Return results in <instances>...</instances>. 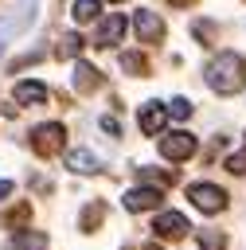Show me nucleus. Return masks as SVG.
<instances>
[{
	"label": "nucleus",
	"instance_id": "obj_15",
	"mask_svg": "<svg viewBox=\"0 0 246 250\" xmlns=\"http://www.w3.org/2000/svg\"><path fill=\"white\" fill-rule=\"evenodd\" d=\"M78 51H82V39H78L74 31H66V35L59 39V47H55V55H59V59H74Z\"/></svg>",
	"mask_w": 246,
	"mask_h": 250
},
{
	"label": "nucleus",
	"instance_id": "obj_16",
	"mask_svg": "<svg viewBox=\"0 0 246 250\" xmlns=\"http://www.w3.org/2000/svg\"><path fill=\"white\" fill-rule=\"evenodd\" d=\"M23 219H31V203H20V207H12V211H4V215H0V223H4V227H16V223H23Z\"/></svg>",
	"mask_w": 246,
	"mask_h": 250
},
{
	"label": "nucleus",
	"instance_id": "obj_10",
	"mask_svg": "<svg viewBox=\"0 0 246 250\" xmlns=\"http://www.w3.org/2000/svg\"><path fill=\"white\" fill-rule=\"evenodd\" d=\"M164 195H160V188H133V191H125V211H152L156 203H160Z\"/></svg>",
	"mask_w": 246,
	"mask_h": 250
},
{
	"label": "nucleus",
	"instance_id": "obj_7",
	"mask_svg": "<svg viewBox=\"0 0 246 250\" xmlns=\"http://www.w3.org/2000/svg\"><path fill=\"white\" fill-rule=\"evenodd\" d=\"M152 230H156L160 238H184L191 227H187V219H184L180 211H160L156 223H152Z\"/></svg>",
	"mask_w": 246,
	"mask_h": 250
},
{
	"label": "nucleus",
	"instance_id": "obj_5",
	"mask_svg": "<svg viewBox=\"0 0 246 250\" xmlns=\"http://www.w3.org/2000/svg\"><path fill=\"white\" fill-rule=\"evenodd\" d=\"M121 35H125V16L109 12V16H102V23L94 31V43L98 47H113V43H121Z\"/></svg>",
	"mask_w": 246,
	"mask_h": 250
},
{
	"label": "nucleus",
	"instance_id": "obj_17",
	"mask_svg": "<svg viewBox=\"0 0 246 250\" xmlns=\"http://www.w3.org/2000/svg\"><path fill=\"white\" fill-rule=\"evenodd\" d=\"M121 66H125V70H133V74H144V70H148V62H144V55H137V51H129V55H121Z\"/></svg>",
	"mask_w": 246,
	"mask_h": 250
},
{
	"label": "nucleus",
	"instance_id": "obj_19",
	"mask_svg": "<svg viewBox=\"0 0 246 250\" xmlns=\"http://www.w3.org/2000/svg\"><path fill=\"white\" fill-rule=\"evenodd\" d=\"M199 246H203V250H226V238H223L219 230H203V234H199Z\"/></svg>",
	"mask_w": 246,
	"mask_h": 250
},
{
	"label": "nucleus",
	"instance_id": "obj_2",
	"mask_svg": "<svg viewBox=\"0 0 246 250\" xmlns=\"http://www.w3.org/2000/svg\"><path fill=\"white\" fill-rule=\"evenodd\" d=\"M62 141H66V129H62L59 121H47V125L31 129V148H35L39 156H55V152L62 148Z\"/></svg>",
	"mask_w": 246,
	"mask_h": 250
},
{
	"label": "nucleus",
	"instance_id": "obj_3",
	"mask_svg": "<svg viewBox=\"0 0 246 250\" xmlns=\"http://www.w3.org/2000/svg\"><path fill=\"white\" fill-rule=\"evenodd\" d=\"M187 199H191L199 211H207V215H215V211L226 207V191L215 188V184H191V188H187Z\"/></svg>",
	"mask_w": 246,
	"mask_h": 250
},
{
	"label": "nucleus",
	"instance_id": "obj_6",
	"mask_svg": "<svg viewBox=\"0 0 246 250\" xmlns=\"http://www.w3.org/2000/svg\"><path fill=\"white\" fill-rule=\"evenodd\" d=\"M31 20H35V4H23V8H16L12 16H4V20H0V47H4L8 39H16Z\"/></svg>",
	"mask_w": 246,
	"mask_h": 250
},
{
	"label": "nucleus",
	"instance_id": "obj_12",
	"mask_svg": "<svg viewBox=\"0 0 246 250\" xmlns=\"http://www.w3.org/2000/svg\"><path fill=\"white\" fill-rule=\"evenodd\" d=\"M74 86H78L82 94L98 90V86H102V70H98V66H90V62H74Z\"/></svg>",
	"mask_w": 246,
	"mask_h": 250
},
{
	"label": "nucleus",
	"instance_id": "obj_14",
	"mask_svg": "<svg viewBox=\"0 0 246 250\" xmlns=\"http://www.w3.org/2000/svg\"><path fill=\"white\" fill-rule=\"evenodd\" d=\"M70 16H74V23H90V20L102 16V0H74Z\"/></svg>",
	"mask_w": 246,
	"mask_h": 250
},
{
	"label": "nucleus",
	"instance_id": "obj_27",
	"mask_svg": "<svg viewBox=\"0 0 246 250\" xmlns=\"http://www.w3.org/2000/svg\"><path fill=\"white\" fill-rule=\"evenodd\" d=\"M172 4H191V0H172Z\"/></svg>",
	"mask_w": 246,
	"mask_h": 250
},
{
	"label": "nucleus",
	"instance_id": "obj_24",
	"mask_svg": "<svg viewBox=\"0 0 246 250\" xmlns=\"http://www.w3.org/2000/svg\"><path fill=\"white\" fill-rule=\"evenodd\" d=\"M102 129H105V133H109V137H121V125H117V121H113V117H102Z\"/></svg>",
	"mask_w": 246,
	"mask_h": 250
},
{
	"label": "nucleus",
	"instance_id": "obj_23",
	"mask_svg": "<svg viewBox=\"0 0 246 250\" xmlns=\"http://www.w3.org/2000/svg\"><path fill=\"white\" fill-rule=\"evenodd\" d=\"M191 31H195L203 43H211V39H215V23H207V20H195V27H191Z\"/></svg>",
	"mask_w": 246,
	"mask_h": 250
},
{
	"label": "nucleus",
	"instance_id": "obj_25",
	"mask_svg": "<svg viewBox=\"0 0 246 250\" xmlns=\"http://www.w3.org/2000/svg\"><path fill=\"white\" fill-rule=\"evenodd\" d=\"M8 195H12V184H8V180H0V199H8Z\"/></svg>",
	"mask_w": 246,
	"mask_h": 250
},
{
	"label": "nucleus",
	"instance_id": "obj_18",
	"mask_svg": "<svg viewBox=\"0 0 246 250\" xmlns=\"http://www.w3.org/2000/svg\"><path fill=\"white\" fill-rule=\"evenodd\" d=\"M102 215H105V207H102V203H90V207L82 211V230L98 227V223H102Z\"/></svg>",
	"mask_w": 246,
	"mask_h": 250
},
{
	"label": "nucleus",
	"instance_id": "obj_13",
	"mask_svg": "<svg viewBox=\"0 0 246 250\" xmlns=\"http://www.w3.org/2000/svg\"><path fill=\"white\" fill-rule=\"evenodd\" d=\"M43 98H47V86L43 82H20L16 86V102L20 105H39Z\"/></svg>",
	"mask_w": 246,
	"mask_h": 250
},
{
	"label": "nucleus",
	"instance_id": "obj_20",
	"mask_svg": "<svg viewBox=\"0 0 246 250\" xmlns=\"http://www.w3.org/2000/svg\"><path fill=\"white\" fill-rule=\"evenodd\" d=\"M43 242V234L35 230V234H16L12 242H8V250H23V246H39Z\"/></svg>",
	"mask_w": 246,
	"mask_h": 250
},
{
	"label": "nucleus",
	"instance_id": "obj_8",
	"mask_svg": "<svg viewBox=\"0 0 246 250\" xmlns=\"http://www.w3.org/2000/svg\"><path fill=\"white\" fill-rule=\"evenodd\" d=\"M137 121H141V133L144 137H160V129L168 121V109H160V102H148V105H141Z\"/></svg>",
	"mask_w": 246,
	"mask_h": 250
},
{
	"label": "nucleus",
	"instance_id": "obj_21",
	"mask_svg": "<svg viewBox=\"0 0 246 250\" xmlns=\"http://www.w3.org/2000/svg\"><path fill=\"white\" fill-rule=\"evenodd\" d=\"M168 113H172V117H191V102H187V98H172Z\"/></svg>",
	"mask_w": 246,
	"mask_h": 250
},
{
	"label": "nucleus",
	"instance_id": "obj_1",
	"mask_svg": "<svg viewBox=\"0 0 246 250\" xmlns=\"http://www.w3.org/2000/svg\"><path fill=\"white\" fill-rule=\"evenodd\" d=\"M207 86L215 94H234L246 86V59L234 55V51H223L207 62Z\"/></svg>",
	"mask_w": 246,
	"mask_h": 250
},
{
	"label": "nucleus",
	"instance_id": "obj_11",
	"mask_svg": "<svg viewBox=\"0 0 246 250\" xmlns=\"http://www.w3.org/2000/svg\"><path fill=\"white\" fill-rule=\"evenodd\" d=\"M66 168H74L78 176H90V172L102 168V160H98V152H90V148H74V152L66 156Z\"/></svg>",
	"mask_w": 246,
	"mask_h": 250
},
{
	"label": "nucleus",
	"instance_id": "obj_22",
	"mask_svg": "<svg viewBox=\"0 0 246 250\" xmlns=\"http://www.w3.org/2000/svg\"><path fill=\"white\" fill-rule=\"evenodd\" d=\"M226 172H230V176H246V152L226 156Z\"/></svg>",
	"mask_w": 246,
	"mask_h": 250
},
{
	"label": "nucleus",
	"instance_id": "obj_9",
	"mask_svg": "<svg viewBox=\"0 0 246 250\" xmlns=\"http://www.w3.org/2000/svg\"><path fill=\"white\" fill-rule=\"evenodd\" d=\"M137 35H141V43L164 39V20H160L156 12H148V8H141V12H137Z\"/></svg>",
	"mask_w": 246,
	"mask_h": 250
},
{
	"label": "nucleus",
	"instance_id": "obj_4",
	"mask_svg": "<svg viewBox=\"0 0 246 250\" xmlns=\"http://www.w3.org/2000/svg\"><path fill=\"white\" fill-rule=\"evenodd\" d=\"M191 152H195V137H191V133L176 129V133L160 137V156H164V160H187Z\"/></svg>",
	"mask_w": 246,
	"mask_h": 250
},
{
	"label": "nucleus",
	"instance_id": "obj_26",
	"mask_svg": "<svg viewBox=\"0 0 246 250\" xmlns=\"http://www.w3.org/2000/svg\"><path fill=\"white\" fill-rule=\"evenodd\" d=\"M144 250H164V246H156V242H144Z\"/></svg>",
	"mask_w": 246,
	"mask_h": 250
}]
</instances>
